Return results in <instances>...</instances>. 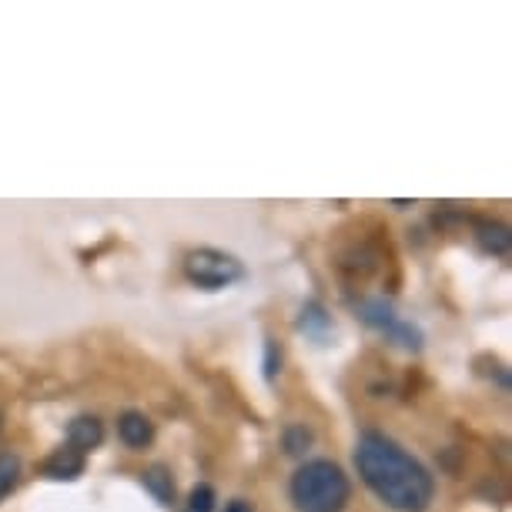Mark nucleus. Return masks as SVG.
I'll return each mask as SVG.
<instances>
[{
  "label": "nucleus",
  "mask_w": 512,
  "mask_h": 512,
  "mask_svg": "<svg viewBox=\"0 0 512 512\" xmlns=\"http://www.w3.org/2000/svg\"><path fill=\"white\" fill-rule=\"evenodd\" d=\"M355 466L365 486L395 512H425L436 496L432 472L382 432H362L355 446Z\"/></svg>",
  "instance_id": "f257e3e1"
},
{
  "label": "nucleus",
  "mask_w": 512,
  "mask_h": 512,
  "mask_svg": "<svg viewBox=\"0 0 512 512\" xmlns=\"http://www.w3.org/2000/svg\"><path fill=\"white\" fill-rule=\"evenodd\" d=\"M288 496L298 512H345L352 499V482L332 459H312L295 469Z\"/></svg>",
  "instance_id": "f03ea898"
},
{
  "label": "nucleus",
  "mask_w": 512,
  "mask_h": 512,
  "mask_svg": "<svg viewBox=\"0 0 512 512\" xmlns=\"http://www.w3.org/2000/svg\"><path fill=\"white\" fill-rule=\"evenodd\" d=\"M185 275L191 285L208 288V292H218V288H228L245 278V265L238 262L235 255L218 248H198L185 258Z\"/></svg>",
  "instance_id": "7ed1b4c3"
},
{
  "label": "nucleus",
  "mask_w": 512,
  "mask_h": 512,
  "mask_svg": "<svg viewBox=\"0 0 512 512\" xmlns=\"http://www.w3.org/2000/svg\"><path fill=\"white\" fill-rule=\"evenodd\" d=\"M359 318L369 328H379L392 338L395 345H402V349L409 352H419L422 349V332L409 322H402L399 315H395V308L389 302H382V298H369V302L359 305Z\"/></svg>",
  "instance_id": "20e7f679"
},
{
  "label": "nucleus",
  "mask_w": 512,
  "mask_h": 512,
  "mask_svg": "<svg viewBox=\"0 0 512 512\" xmlns=\"http://www.w3.org/2000/svg\"><path fill=\"white\" fill-rule=\"evenodd\" d=\"M104 442V425L98 415H77V419L67 425V446L84 452L88 456L91 449H98Z\"/></svg>",
  "instance_id": "39448f33"
},
{
  "label": "nucleus",
  "mask_w": 512,
  "mask_h": 512,
  "mask_svg": "<svg viewBox=\"0 0 512 512\" xmlns=\"http://www.w3.org/2000/svg\"><path fill=\"white\" fill-rule=\"evenodd\" d=\"M118 436L128 449H144V446H151V439H154V425L144 412L131 409L118 419Z\"/></svg>",
  "instance_id": "423d86ee"
},
{
  "label": "nucleus",
  "mask_w": 512,
  "mask_h": 512,
  "mask_svg": "<svg viewBox=\"0 0 512 512\" xmlns=\"http://www.w3.org/2000/svg\"><path fill=\"white\" fill-rule=\"evenodd\" d=\"M44 472L51 479H77L84 472V452H77L71 446H61L57 452H51V456H47Z\"/></svg>",
  "instance_id": "0eeeda50"
},
{
  "label": "nucleus",
  "mask_w": 512,
  "mask_h": 512,
  "mask_svg": "<svg viewBox=\"0 0 512 512\" xmlns=\"http://www.w3.org/2000/svg\"><path fill=\"white\" fill-rule=\"evenodd\" d=\"M476 241H479L482 251H489V255H509L512 235H509L506 225H499V221H479Z\"/></svg>",
  "instance_id": "6e6552de"
},
{
  "label": "nucleus",
  "mask_w": 512,
  "mask_h": 512,
  "mask_svg": "<svg viewBox=\"0 0 512 512\" xmlns=\"http://www.w3.org/2000/svg\"><path fill=\"white\" fill-rule=\"evenodd\" d=\"M144 489H148L161 506H171V502H175V479H171V472L164 466H151L144 472Z\"/></svg>",
  "instance_id": "1a4fd4ad"
},
{
  "label": "nucleus",
  "mask_w": 512,
  "mask_h": 512,
  "mask_svg": "<svg viewBox=\"0 0 512 512\" xmlns=\"http://www.w3.org/2000/svg\"><path fill=\"white\" fill-rule=\"evenodd\" d=\"M328 325H332V318L325 315V308L318 305V302H308V305L302 308V318H298V328H302V332L315 335V338H322V332H325Z\"/></svg>",
  "instance_id": "9d476101"
},
{
  "label": "nucleus",
  "mask_w": 512,
  "mask_h": 512,
  "mask_svg": "<svg viewBox=\"0 0 512 512\" xmlns=\"http://www.w3.org/2000/svg\"><path fill=\"white\" fill-rule=\"evenodd\" d=\"M285 452L288 456H302L312 446V429H305V425H288L285 429Z\"/></svg>",
  "instance_id": "9b49d317"
},
{
  "label": "nucleus",
  "mask_w": 512,
  "mask_h": 512,
  "mask_svg": "<svg viewBox=\"0 0 512 512\" xmlns=\"http://www.w3.org/2000/svg\"><path fill=\"white\" fill-rule=\"evenodd\" d=\"M17 479H21V459L7 452V456H0V499L17 486Z\"/></svg>",
  "instance_id": "f8f14e48"
},
{
  "label": "nucleus",
  "mask_w": 512,
  "mask_h": 512,
  "mask_svg": "<svg viewBox=\"0 0 512 512\" xmlns=\"http://www.w3.org/2000/svg\"><path fill=\"white\" fill-rule=\"evenodd\" d=\"M215 502H218V499H215V489L201 482V486L191 489V496H188V509H185V512H215Z\"/></svg>",
  "instance_id": "ddd939ff"
},
{
  "label": "nucleus",
  "mask_w": 512,
  "mask_h": 512,
  "mask_svg": "<svg viewBox=\"0 0 512 512\" xmlns=\"http://www.w3.org/2000/svg\"><path fill=\"white\" fill-rule=\"evenodd\" d=\"M278 372H282V349H278L275 338H268L265 342V379L275 382Z\"/></svg>",
  "instance_id": "4468645a"
},
{
  "label": "nucleus",
  "mask_w": 512,
  "mask_h": 512,
  "mask_svg": "<svg viewBox=\"0 0 512 512\" xmlns=\"http://www.w3.org/2000/svg\"><path fill=\"white\" fill-rule=\"evenodd\" d=\"M225 512H255V509H251V502H245V499H231Z\"/></svg>",
  "instance_id": "2eb2a0df"
}]
</instances>
